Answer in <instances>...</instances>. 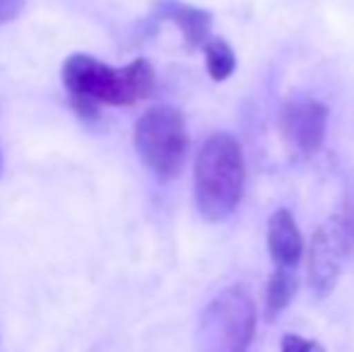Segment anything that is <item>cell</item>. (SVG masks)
<instances>
[{"instance_id":"cell-1","label":"cell","mask_w":354,"mask_h":352,"mask_svg":"<svg viewBox=\"0 0 354 352\" xmlns=\"http://www.w3.org/2000/svg\"><path fill=\"white\" fill-rule=\"evenodd\" d=\"M61 77L82 113H94L97 104L131 106L154 92V68L145 58L111 68L87 53H73L63 63Z\"/></svg>"},{"instance_id":"cell-2","label":"cell","mask_w":354,"mask_h":352,"mask_svg":"<svg viewBox=\"0 0 354 352\" xmlns=\"http://www.w3.org/2000/svg\"><path fill=\"white\" fill-rule=\"evenodd\" d=\"M246 186L241 142L232 133H214L203 142L193 172L196 205L203 220L222 222L234 215Z\"/></svg>"},{"instance_id":"cell-3","label":"cell","mask_w":354,"mask_h":352,"mask_svg":"<svg viewBox=\"0 0 354 352\" xmlns=\"http://www.w3.org/2000/svg\"><path fill=\"white\" fill-rule=\"evenodd\" d=\"M186 118L176 106L159 104L145 111L136 123V150L142 165L159 181H171L181 172L188 155Z\"/></svg>"},{"instance_id":"cell-4","label":"cell","mask_w":354,"mask_h":352,"mask_svg":"<svg viewBox=\"0 0 354 352\" xmlns=\"http://www.w3.org/2000/svg\"><path fill=\"white\" fill-rule=\"evenodd\" d=\"M256 335V304L243 285L227 287L207 304L198 324L201 352H246Z\"/></svg>"},{"instance_id":"cell-5","label":"cell","mask_w":354,"mask_h":352,"mask_svg":"<svg viewBox=\"0 0 354 352\" xmlns=\"http://www.w3.org/2000/svg\"><path fill=\"white\" fill-rule=\"evenodd\" d=\"M352 249V227L342 217H333L316 230L308 249V285L318 297L335 290Z\"/></svg>"},{"instance_id":"cell-6","label":"cell","mask_w":354,"mask_h":352,"mask_svg":"<svg viewBox=\"0 0 354 352\" xmlns=\"http://www.w3.org/2000/svg\"><path fill=\"white\" fill-rule=\"evenodd\" d=\"M328 133V106L318 99L299 97L282 111V136L289 150L313 155L321 150Z\"/></svg>"},{"instance_id":"cell-7","label":"cell","mask_w":354,"mask_h":352,"mask_svg":"<svg viewBox=\"0 0 354 352\" xmlns=\"http://www.w3.org/2000/svg\"><path fill=\"white\" fill-rule=\"evenodd\" d=\"M268 249H270V259L275 261L277 268H292L301 259V232H299L297 220L287 207L275 210V215L268 222Z\"/></svg>"},{"instance_id":"cell-8","label":"cell","mask_w":354,"mask_h":352,"mask_svg":"<svg viewBox=\"0 0 354 352\" xmlns=\"http://www.w3.org/2000/svg\"><path fill=\"white\" fill-rule=\"evenodd\" d=\"M157 15L162 19L174 22L178 29H181L188 48H198V46L203 48L212 39L210 37L212 17H210V12H205V10L193 8V5H186V3H178V0H159Z\"/></svg>"},{"instance_id":"cell-9","label":"cell","mask_w":354,"mask_h":352,"mask_svg":"<svg viewBox=\"0 0 354 352\" xmlns=\"http://www.w3.org/2000/svg\"><path fill=\"white\" fill-rule=\"evenodd\" d=\"M297 275H294L289 268H277L270 275V282H268V295H266V304H268V316L275 319L282 309H287L289 302L297 295Z\"/></svg>"},{"instance_id":"cell-10","label":"cell","mask_w":354,"mask_h":352,"mask_svg":"<svg viewBox=\"0 0 354 352\" xmlns=\"http://www.w3.org/2000/svg\"><path fill=\"white\" fill-rule=\"evenodd\" d=\"M203 51H205V66L212 80L214 82L227 80L234 73V68H236V56H234L232 46H229L224 39L212 37L210 41L203 46Z\"/></svg>"},{"instance_id":"cell-11","label":"cell","mask_w":354,"mask_h":352,"mask_svg":"<svg viewBox=\"0 0 354 352\" xmlns=\"http://www.w3.org/2000/svg\"><path fill=\"white\" fill-rule=\"evenodd\" d=\"M282 352H326V348L321 343H316V340H306L301 335L287 333L282 338Z\"/></svg>"},{"instance_id":"cell-12","label":"cell","mask_w":354,"mask_h":352,"mask_svg":"<svg viewBox=\"0 0 354 352\" xmlns=\"http://www.w3.org/2000/svg\"><path fill=\"white\" fill-rule=\"evenodd\" d=\"M27 0H0V24H8L17 19L24 10Z\"/></svg>"},{"instance_id":"cell-13","label":"cell","mask_w":354,"mask_h":352,"mask_svg":"<svg viewBox=\"0 0 354 352\" xmlns=\"http://www.w3.org/2000/svg\"><path fill=\"white\" fill-rule=\"evenodd\" d=\"M0 169H3V157H0Z\"/></svg>"}]
</instances>
